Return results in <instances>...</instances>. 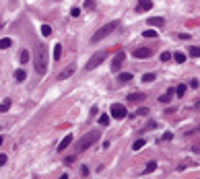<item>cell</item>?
I'll return each mask as SVG.
<instances>
[{"label":"cell","instance_id":"1","mask_svg":"<svg viewBox=\"0 0 200 179\" xmlns=\"http://www.w3.org/2000/svg\"><path fill=\"white\" fill-rule=\"evenodd\" d=\"M48 60H50V56H48V45H45L44 41H39L37 47H35V72H37V74H45V72H48Z\"/></svg>","mask_w":200,"mask_h":179},{"label":"cell","instance_id":"2","mask_svg":"<svg viewBox=\"0 0 200 179\" xmlns=\"http://www.w3.org/2000/svg\"><path fill=\"white\" fill-rule=\"evenodd\" d=\"M120 27V23L118 21H111V23H107V25H103L101 29H97L95 33H93V37H91V43H99L101 39H105L107 35H111L115 29Z\"/></svg>","mask_w":200,"mask_h":179},{"label":"cell","instance_id":"3","mask_svg":"<svg viewBox=\"0 0 200 179\" xmlns=\"http://www.w3.org/2000/svg\"><path fill=\"white\" fill-rule=\"evenodd\" d=\"M97 138H99V132H97V130H91L89 134H85V136H83V140L76 144V152H83V150H87Z\"/></svg>","mask_w":200,"mask_h":179},{"label":"cell","instance_id":"4","mask_svg":"<svg viewBox=\"0 0 200 179\" xmlns=\"http://www.w3.org/2000/svg\"><path fill=\"white\" fill-rule=\"evenodd\" d=\"M105 58H107V52H97V54L93 56V58H91L89 62H87L85 70H95L99 64H103V60H105Z\"/></svg>","mask_w":200,"mask_h":179},{"label":"cell","instance_id":"5","mask_svg":"<svg viewBox=\"0 0 200 179\" xmlns=\"http://www.w3.org/2000/svg\"><path fill=\"white\" fill-rule=\"evenodd\" d=\"M110 113H111V117H115V119H124L126 115H128V111H126V107H124V105L114 103V105L110 107Z\"/></svg>","mask_w":200,"mask_h":179},{"label":"cell","instance_id":"6","mask_svg":"<svg viewBox=\"0 0 200 179\" xmlns=\"http://www.w3.org/2000/svg\"><path fill=\"white\" fill-rule=\"evenodd\" d=\"M132 56L138 58V60H146V58H151V47H136L132 52Z\"/></svg>","mask_w":200,"mask_h":179},{"label":"cell","instance_id":"7","mask_svg":"<svg viewBox=\"0 0 200 179\" xmlns=\"http://www.w3.org/2000/svg\"><path fill=\"white\" fill-rule=\"evenodd\" d=\"M145 99H146L145 93H130L128 97H126V101H128V103H142Z\"/></svg>","mask_w":200,"mask_h":179},{"label":"cell","instance_id":"8","mask_svg":"<svg viewBox=\"0 0 200 179\" xmlns=\"http://www.w3.org/2000/svg\"><path fill=\"white\" fill-rule=\"evenodd\" d=\"M153 8V2H151V0H138V2H136V10H138V12H146V10H151Z\"/></svg>","mask_w":200,"mask_h":179},{"label":"cell","instance_id":"9","mask_svg":"<svg viewBox=\"0 0 200 179\" xmlns=\"http://www.w3.org/2000/svg\"><path fill=\"white\" fill-rule=\"evenodd\" d=\"M124 58H126V54L124 52H120V54H115V58H114V64H111V68L114 70H118L122 66V62H124Z\"/></svg>","mask_w":200,"mask_h":179},{"label":"cell","instance_id":"10","mask_svg":"<svg viewBox=\"0 0 200 179\" xmlns=\"http://www.w3.org/2000/svg\"><path fill=\"white\" fill-rule=\"evenodd\" d=\"M72 140H74V138H72V136L68 134V136H66V138L60 142V144H58V152H62V150H66V148H68V146L72 144Z\"/></svg>","mask_w":200,"mask_h":179},{"label":"cell","instance_id":"11","mask_svg":"<svg viewBox=\"0 0 200 179\" xmlns=\"http://www.w3.org/2000/svg\"><path fill=\"white\" fill-rule=\"evenodd\" d=\"M146 25H153V27H163L165 25V19L163 17H153V19H149V23Z\"/></svg>","mask_w":200,"mask_h":179},{"label":"cell","instance_id":"12","mask_svg":"<svg viewBox=\"0 0 200 179\" xmlns=\"http://www.w3.org/2000/svg\"><path fill=\"white\" fill-rule=\"evenodd\" d=\"M173 91H175V89H169V91H167V93H163V95H161V97H159V101H161V103H169V101L173 99V95H175Z\"/></svg>","mask_w":200,"mask_h":179},{"label":"cell","instance_id":"13","mask_svg":"<svg viewBox=\"0 0 200 179\" xmlns=\"http://www.w3.org/2000/svg\"><path fill=\"white\" fill-rule=\"evenodd\" d=\"M74 66H68V68H64V70H62V72H60V80H66V78H68V76H72V74H74Z\"/></svg>","mask_w":200,"mask_h":179},{"label":"cell","instance_id":"14","mask_svg":"<svg viewBox=\"0 0 200 179\" xmlns=\"http://www.w3.org/2000/svg\"><path fill=\"white\" fill-rule=\"evenodd\" d=\"M132 78H134V76H132L130 72H122V74H118V80H120V82H130Z\"/></svg>","mask_w":200,"mask_h":179},{"label":"cell","instance_id":"15","mask_svg":"<svg viewBox=\"0 0 200 179\" xmlns=\"http://www.w3.org/2000/svg\"><path fill=\"white\" fill-rule=\"evenodd\" d=\"M25 78H27L25 70H17V72H15V80H17V82H23Z\"/></svg>","mask_w":200,"mask_h":179},{"label":"cell","instance_id":"16","mask_svg":"<svg viewBox=\"0 0 200 179\" xmlns=\"http://www.w3.org/2000/svg\"><path fill=\"white\" fill-rule=\"evenodd\" d=\"M60 58H62V45L56 43L54 45V60H60Z\"/></svg>","mask_w":200,"mask_h":179},{"label":"cell","instance_id":"17","mask_svg":"<svg viewBox=\"0 0 200 179\" xmlns=\"http://www.w3.org/2000/svg\"><path fill=\"white\" fill-rule=\"evenodd\" d=\"M142 37H146V39H149V37H151V39H155V37H157V31H155V29H146V31H142Z\"/></svg>","mask_w":200,"mask_h":179},{"label":"cell","instance_id":"18","mask_svg":"<svg viewBox=\"0 0 200 179\" xmlns=\"http://www.w3.org/2000/svg\"><path fill=\"white\" fill-rule=\"evenodd\" d=\"M173 60L177 62V64H184L186 62V54H182V52H177V54H173Z\"/></svg>","mask_w":200,"mask_h":179},{"label":"cell","instance_id":"19","mask_svg":"<svg viewBox=\"0 0 200 179\" xmlns=\"http://www.w3.org/2000/svg\"><path fill=\"white\" fill-rule=\"evenodd\" d=\"M145 144H146V140H142V138H140V140H136L134 144H132V150H140Z\"/></svg>","mask_w":200,"mask_h":179},{"label":"cell","instance_id":"20","mask_svg":"<svg viewBox=\"0 0 200 179\" xmlns=\"http://www.w3.org/2000/svg\"><path fill=\"white\" fill-rule=\"evenodd\" d=\"M41 35H44V37H50V35H52V27L50 25H41Z\"/></svg>","mask_w":200,"mask_h":179},{"label":"cell","instance_id":"21","mask_svg":"<svg viewBox=\"0 0 200 179\" xmlns=\"http://www.w3.org/2000/svg\"><path fill=\"white\" fill-rule=\"evenodd\" d=\"M186 91H188V87H186V85H180L177 89H175V95H177V97H184Z\"/></svg>","mask_w":200,"mask_h":179},{"label":"cell","instance_id":"22","mask_svg":"<svg viewBox=\"0 0 200 179\" xmlns=\"http://www.w3.org/2000/svg\"><path fill=\"white\" fill-rule=\"evenodd\" d=\"M153 80H155V72H146L142 76V82H153Z\"/></svg>","mask_w":200,"mask_h":179},{"label":"cell","instance_id":"23","mask_svg":"<svg viewBox=\"0 0 200 179\" xmlns=\"http://www.w3.org/2000/svg\"><path fill=\"white\" fill-rule=\"evenodd\" d=\"M10 43H13V41H10L8 37H2V41H0V47H2V50H6V47H10Z\"/></svg>","mask_w":200,"mask_h":179},{"label":"cell","instance_id":"24","mask_svg":"<svg viewBox=\"0 0 200 179\" xmlns=\"http://www.w3.org/2000/svg\"><path fill=\"white\" fill-rule=\"evenodd\" d=\"M21 62H23V64H27V62H29V52H27V50H23V52H21Z\"/></svg>","mask_w":200,"mask_h":179},{"label":"cell","instance_id":"25","mask_svg":"<svg viewBox=\"0 0 200 179\" xmlns=\"http://www.w3.org/2000/svg\"><path fill=\"white\" fill-rule=\"evenodd\" d=\"M155 169H157V163H155V161H151V163L146 165V169H145V173H153V171H155Z\"/></svg>","mask_w":200,"mask_h":179},{"label":"cell","instance_id":"26","mask_svg":"<svg viewBox=\"0 0 200 179\" xmlns=\"http://www.w3.org/2000/svg\"><path fill=\"white\" fill-rule=\"evenodd\" d=\"M99 124H101V126H107V124H110V115L101 113V115H99Z\"/></svg>","mask_w":200,"mask_h":179},{"label":"cell","instance_id":"27","mask_svg":"<svg viewBox=\"0 0 200 179\" xmlns=\"http://www.w3.org/2000/svg\"><path fill=\"white\" fill-rule=\"evenodd\" d=\"M8 107H10V99L6 97V99L2 101V105H0V109H2V111H8Z\"/></svg>","mask_w":200,"mask_h":179},{"label":"cell","instance_id":"28","mask_svg":"<svg viewBox=\"0 0 200 179\" xmlns=\"http://www.w3.org/2000/svg\"><path fill=\"white\" fill-rule=\"evenodd\" d=\"M157 128V122H149V124L142 128V132H149V130H155Z\"/></svg>","mask_w":200,"mask_h":179},{"label":"cell","instance_id":"29","mask_svg":"<svg viewBox=\"0 0 200 179\" xmlns=\"http://www.w3.org/2000/svg\"><path fill=\"white\" fill-rule=\"evenodd\" d=\"M190 56H194V58H198V56H200V47H196V45H192V47H190Z\"/></svg>","mask_w":200,"mask_h":179},{"label":"cell","instance_id":"30","mask_svg":"<svg viewBox=\"0 0 200 179\" xmlns=\"http://www.w3.org/2000/svg\"><path fill=\"white\" fill-rule=\"evenodd\" d=\"M85 8L93 10V8H95V0H85Z\"/></svg>","mask_w":200,"mask_h":179},{"label":"cell","instance_id":"31","mask_svg":"<svg viewBox=\"0 0 200 179\" xmlns=\"http://www.w3.org/2000/svg\"><path fill=\"white\" fill-rule=\"evenodd\" d=\"M173 58V56L169 54V52H163V54H161V62H167V60H171Z\"/></svg>","mask_w":200,"mask_h":179},{"label":"cell","instance_id":"32","mask_svg":"<svg viewBox=\"0 0 200 179\" xmlns=\"http://www.w3.org/2000/svg\"><path fill=\"white\" fill-rule=\"evenodd\" d=\"M171 138H173V134H171V132H165V134L161 136V140H163V142H169Z\"/></svg>","mask_w":200,"mask_h":179},{"label":"cell","instance_id":"33","mask_svg":"<svg viewBox=\"0 0 200 179\" xmlns=\"http://www.w3.org/2000/svg\"><path fill=\"white\" fill-rule=\"evenodd\" d=\"M146 113H149V109H146V107H140V109L136 111L134 115H146Z\"/></svg>","mask_w":200,"mask_h":179},{"label":"cell","instance_id":"34","mask_svg":"<svg viewBox=\"0 0 200 179\" xmlns=\"http://www.w3.org/2000/svg\"><path fill=\"white\" fill-rule=\"evenodd\" d=\"M70 15H72V17H79V15H80V8H76V6H74V8L70 10Z\"/></svg>","mask_w":200,"mask_h":179},{"label":"cell","instance_id":"35","mask_svg":"<svg viewBox=\"0 0 200 179\" xmlns=\"http://www.w3.org/2000/svg\"><path fill=\"white\" fill-rule=\"evenodd\" d=\"M2 165H6V154H0V167Z\"/></svg>","mask_w":200,"mask_h":179},{"label":"cell","instance_id":"36","mask_svg":"<svg viewBox=\"0 0 200 179\" xmlns=\"http://www.w3.org/2000/svg\"><path fill=\"white\" fill-rule=\"evenodd\" d=\"M80 173H83V177H87V175H89V169H87V167H83V169H80Z\"/></svg>","mask_w":200,"mask_h":179},{"label":"cell","instance_id":"37","mask_svg":"<svg viewBox=\"0 0 200 179\" xmlns=\"http://www.w3.org/2000/svg\"><path fill=\"white\" fill-rule=\"evenodd\" d=\"M60 179H68V175H62V177H60Z\"/></svg>","mask_w":200,"mask_h":179}]
</instances>
